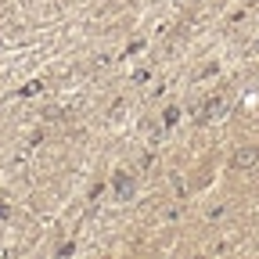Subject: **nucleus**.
<instances>
[{"label":"nucleus","mask_w":259,"mask_h":259,"mask_svg":"<svg viewBox=\"0 0 259 259\" xmlns=\"http://www.w3.org/2000/svg\"><path fill=\"white\" fill-rule=\"evenodd\" d=\"M248 162H255V151H241L238 155V166H248Z\"/></svg>","instance_id":"1"}]
</instances>
